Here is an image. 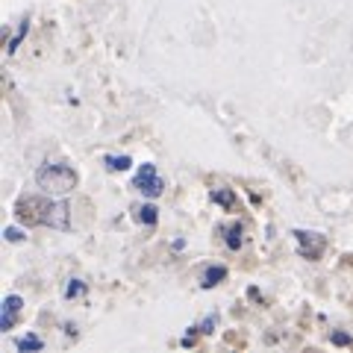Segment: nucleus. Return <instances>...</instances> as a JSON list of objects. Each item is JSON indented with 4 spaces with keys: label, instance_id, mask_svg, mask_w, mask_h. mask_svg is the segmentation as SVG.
<instances>
[{
    "label": "nucleus",
    "instance_id": "3",
    "mask_svg": "<svg viewBox=\"0 0 353 353\" xmlns=\"http://www.w3.org/2000/svg\"><path fill=\"white\" fill-rule=\"evenodd\" d=\"M136 185L141 189V194H148V197H159L162 189H165L162 176L157 174V168H153V165H141L139 176H136Z\"/></svg>",
    "mask_w": 353,
    "mask_h": 353
},
{
    "label": "nucleus",
    "instance_id": "8",
    "mask_svg": "<svg viewBox=\"0 0 353 353\" xmlns=\"http://www.w3.org/2000/svg\"><path fill=\"white\" fill-rule=\"evenodd\" d=\"M106 162H109V168H112V171H124V168H130V159H127V157H121V159L109 157Z\"/></svg>",
    "mask_w": 353,
    "mask_h": 353
},
{
    "label": "nucleus",
    "instance_id": "10",
    "mask_svg": "<svg viewBox=\"0 0 353 353\" xmlns=\"http://www.w3.org/2000/svg\"><path fill=\"white\" fill-rule=\"evenodd\" d=\"M227 245L233 248V250L241 245V230H239V227H233V230H230V239H227Z\"/></svg>",
    "mask_w": 353,
    "mask_h": 353
},
{
    "label": "nucleus",
    "instance_id": "9",
    "mask_svg": "<svg viewBox=\"0 0 353 353\" xmlns=\"http://www.w3.org/2000/svg\"><path fill=\"white\" fill-rule=\"evenodd\" d=\"M18 347H21V350H41V341L30 336V339H21V341H18Z\"/></svg>",
    "mask_w": 353,
    "mask_h": 353
},
{
    "label": "nucleus",
    "instance_id": "1",
    "mask_svg": "<svg viewBox=\"0 0 353 353\" xmlns=\"http://www.w3.org/2000/svg\"><path fill=\"white\" fill-rule=\"evenodd\" d=\"M53 201L44 194H21L15 201V221L24 227H41L50 224Z\"/></svg>",
    "mask_w": 353,
    "mask_h": 353
},
{
    "label": "nucleus",
    "instance_id": "11",
    "mask_svg": "<svg viewBox=\"0 0 353 353\" xmlns=\"http://www.w3.org/2000/svg\"><path fill=\"white\" fill-rule=\"evenodd\" d=\"M141 221H148V224H157V209L145 206V209H141Z\"/></svg>",
    "mask_w": 353,
    "mask_h": 353
},
{
    "label": "nucleus",
    "instance_id": "7",
    "mask_svg": "<svg viewBox=\"0 0 353 353\" xmlns=\"http://www.w3.org/2000/svg\"><path fill=\"white\" fill-rule=\"evenodd\" d=\"M224 277H227V268H209L206 277H203V285H206V289H212V285H218Z\"/></svg>",
    "mask_w": 353,
    "mask_h": 353
},
{
    "label": "nucleus",
    "instance_id": "2",
    "mask_svg": "<svg viewBox=\"0 0 353 353\" xmlns=\"http://www.w3.org/2000/svg\"><path fill=\"white\" fill-rule=\"evenodd\" d=\"M36 183L50 194H68L77 185V171L62 162H44L36 171Z\"/></svg>",
    "mask_w": 353,
    "mask_h": 353
},
{
    "label": "nucleus",
    "instance_id": "5",
    "mask_svg": "<svg viewBox=\"0 0 353 353\" xmlns=\"http://www.w3.org/2000/svg\"><path fill=\"white\" fill-rule=\"evenodd\" d=\"M18 312H21V297L9 294L3 303V315H0V330H12L18 321Z\"/></svg>",
    "mask_w": 353,
    "mask_h": 353
},
{
    "label": "nucleus",
    "instance_id": "12",
    "mask_svg": "<svg viewBox=\"0 0 353 353\" xmlns=\"http://www.w3.org/2000/svg\"><path fill=\"white\" fill-rule=\"evenodd\" d=\"M333 341H336V345H350V339H347V336H341V333L333 336Z\"/></svg>",
    "mask_w": 353,
    "mask_h": 353
},
{
    "label": "nucleus",
    "instance_id": "13",
    "mask_svg": "<svg viewBox=\"0 0 353 353\" xmlns=\"http://www.w3.org/2000/svg\"><path fill=\"white\" fill-rule=\"evenodd\" d=\"M6 239H9V241H18V239H21L18 230H6Z\"/></svg>",
    "mask_w": 353,
    "mask_h": 353
},
{
    "label": "nucleus",
    "instance_id": "14",
    "mask_svg": "<svg viewBox=\"0 0 353 353\" xmlns=\"http://www.w3.org/2000/svg\"><path fill=\"white\" fill-rule=\"evenodd\" d=\"M83 292V285H68V297H74V294H80Z\"/></svg>",
    "mask_w": 353,
    "mask_h": 353
},
{
    "label": "nucleus",
    "instance_id": "6",
    "mask_svg": "<svg viewBox=\"0 0 353 353\" xmlns=\"http://www.w3.org/2000/svg\"><path fill=\"white\" fill-rule=\"evenodd\" d=\"M212 201H215V203H221V206H224V209H227V212H233V209L239 206V201H236V194H233V192H230V189H215V192H212Z\"/></svg>",
    "mask_w": 353,
    "mask_h": 353
},
{
    "label": "nucleus",
    "instance_id": "4",
    "mask_svg": "<svg viewBox=\"0 0 353 353\" xmlns=\"http://www.w3.org/2000/svg\"><path fill=\"white\" fill-rule=\"evenodd\" d=\"M297 241H301V256L306 259H321V253L327 248V241L324 236H318V233H303V230H297Z\"/></svg>",
    "mask_w": 353,
    "mask_h": 353
}]
</instances>
